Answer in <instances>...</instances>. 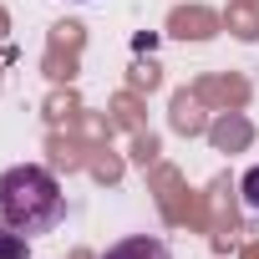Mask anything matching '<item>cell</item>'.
<instances>
[{"instance_id": "obj_4", "label": "cell", "mask_w": 259, "mask_h": 259, "mask_svg": "<svg viewBox=\"0 0 259 259\" xmlns=\"http://www.w3.org/2000/svg\"><path fill=\"white\" fill-rule=\"evenodd\" d=\"M244 203H249V208H259V168H249V173H244Z\"/></svg>"}, {"instance_id": "obj_3", "label": "cell", "mask_w": 259, "mask_h": 259, "mask_svg": "<svg viewBox=\"0 0 259 259\" xmlns=\"http://www.w3.org/2000/svg\"><path fill=\"white\" fill-rule=\"evenodd\" d=\"M26 254H31V239L16 234L11 224H0V259H26Z\"/></svg>"}, {"instance_id": "obj_2", "label": "cell", "mask_w": 259, "mask_h": 259, "mask_svg": "<svg viewBox=\"0 0 259 259\" xmlns=\"http://www.w3.org/2000/svg\"><path fill=\"white\" fill-rule=\"evenodd\" d=\"M102 259H173V254H168V244H163V239H153V234H138V239H122V244H112Z\"/></svg>"}, {"instance_id": "obj_1", "label": "cell", "mask_w": 259, "mask_h": 259, "mask_svg": "<svg viewBox=\"0 0 259 259\" xmlns=\"http://www.w3.org/2000/svg\"><path fill=\"white\" fill-rule=\"evenodd\" d=\"M61 219H66V193L51 178V168L21 163V168L0 173V224H11L16 234L36 239V234L61 229Z\"/></svg>"}]
</instances>
